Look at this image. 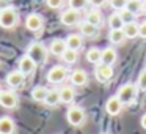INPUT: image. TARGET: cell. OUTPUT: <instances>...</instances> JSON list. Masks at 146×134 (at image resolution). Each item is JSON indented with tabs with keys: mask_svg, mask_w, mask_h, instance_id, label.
<instances>
[{
	"mask_svg": "<svg viewBox=\"0 0 146 134\" xmlns=\"http://www.w3.org/2000/svg\"><path fill=\"white\" fill-rule=\"evenodd\" d=\"M137 92H138V87L135 85V84H124L123 87H119V90H118V98L121 99V103L123 104H130V103L135 101L137 98Z\"/></svg>",
	"mask_w": 146,
	"mask_h": 134,
	"instance_id": "1",
	"label": "cell"
},
{
	"mask_svg": "<svg viewBox=\"0 0 146 134\" xmlns=\"http://www.w3.org/2000/svg\"><path fill=\"white\" fill-rule=\"evenodd\" d=\"M17 24V13L13 7L0 10V27L3 29H13Z\"/></svg>",
	"mask_w": 146,
	"mask_h": 134,
	"instance_id": "2",
	"label": "cell"
},
{
	"mask_svg": "<svg viewBox=\"0 0 146 134\" xmlns=\"http://www.w3.org/2000/svg\"><path fill=\"white\" fill-rule=\"evenodd\" d=\"M27 55H30L36 63H44L47 60V49L42 43H32L27 49Z\"/></svg>",
	"mask_w": 146,
	"mask_h": 134,
	"instance_id": "3",
	"label": "cell"
},
{
	"mask_svg": "<svg viewBox=\"0 0 146 134\" xmlns=\"http://www.w3.org/2000/svg\"><path fill=\"white\" fill-rule=\"evenodd\" d=\"M66 118H68V123L72 125V126H80V125L85 121L86 115H85V111L79 106H72V107L68 109L66 112Z\"/></svg>",
	"mask_w": 146,
	"mask_h": 134,
	"instance_id": "4",
	"label": "cell"
},
{
	"mask_svg": "<svg viewBox=\"0 0 146 134\" xmlns=\"http://www.w3.org/2000/svg\"><path fill=\"white\" fill-rule=\"evenodd\" d=\"M61 24L66 27H74V25H79L80 24V11L79 10H74V8H69V10L63 11L60 17Z\"/></svg>",
	"mask_w": 146,
	"mask_h": 134,
	"instance_id": "5",
	"label": "cell"
},
{
	"mask_svg": "<svg viewBox=\"0 0 146 134\" xmlns=\"http://www.w3.org/2000/svg\"><path fill=\"white\" fill-rule=\"evenodd\" d=\"M66 77H68V70L64 66H61V65L50 68L47 73V80L50 84H61Z\"/></svg>",
	"mask_w": 146,
	"mask_h": 134,
	"instance_id": "6",
	"label": "cell"
},
{
	"mask_svg": "<svg viewBox=\"0 0 146 134\" xmlns=\"http://www.w3.org/2000/svg\"><path fill=\"white\" fill-rule=\"evenodd\" d=\"M0 106L5 109H14L17 106V95L13 90H0Z\"/></svg>",
	"mask_w": 146,
	"mask_h": 134,
	"instance_id": "7",
	"label": "cell"
},
{
	"mask_svg": "<svg viewBox=\"0 0 146 134\" xmlns=\"http://www.w3.org/2000/svg\"><path fill=\"white\" fill-rule=\"evenodd\" d=\"M94 76L99 82H107V80H110L113 77V68H111V65L99 63V65H96Z\"/></svg>",
	"mask_w": 146,
	"mask_h": 134,
	"instance_id": "8",
	"label": "cell"
},
{
	"mask_svg": "<svg viewBox=\"0 0 146 134\" xmlns=\"http://www.w3.org/2000/svg\"><path fill=\"white\" fill-rule=\"evenodd\" d=\"M36 65H38V63H36L30 55L25 54L24 57H21V60H19V71H21V73H24L25 76H30V74L35 73Z\"/></svg>",
	"mask_w": 146,
	"mask_h": 134,
	"instance_id": "9",
	"label": "cell"
},
{
	"mask_svg": "<svg viewBox=\"0 0 146 134\" xmlns=\"http://www.w3.org/2000/svg\"><path fill=\"white\" fill-rule=\"evenodd\" d=\"M42 25H44V19H42L39 14L32 13V14H29V16H27L25 27L29 30H32V32H39V30L42 29Z\"/></svg>",
	"mask_w": 146,
	"mask_h": 134,
	"instance_id": "10",
	"label": "cell"
},
{
	"mask_svg": "<svg viewBox=\"0 0 146 134\" xmlns=\"http://www.w3.org/2000/svg\"><path fill=\"white\" fill-rule=\"evenodd\" d=\"M24 82H25V74L21 73L19 70H17V71H11V73L7 76V84L10 87H13V88L22 87Z\"/></svg>",
	"mask_w": 146,
	"mask_h": 134,
	"instance_id": "11",
	"label": "cell"
},
{
	"mask_svg": "<svg viewBox=\"0 0 146 134\" xmlns=\"http://www.w3.org/2000/svg\"><path fill=\"white\" fill-rule=\"evenodd\" d=\"M121 109H123V103H121V99L118 96L108 98L107 104H105V111H107L108 115H118L121 112Z\"/></svg>",
	"mask_w": 146,
	"mask_h": 134,
	"instance_id": "12",
	"label": "cell"
},
{
	"mask_svg": "<svg viewBox=\"0 0 146 134\" xmlns=\"http://www.w3.org/2000/svg\"><path fill=\"white\" fill-rule=\"evenodd\" d=\"M68 44H66V40H60V38H55L54 41L50 43V52L57 57H61V55L66 52Z\"/></svg>",
	"mask_w": 146,
	"mask_h": 134,
	"instance_id": "13",
	"label": "cell"
},
{
	"mask_svg": "<svg viewBox=\"0 0 146 134\" xmlns=\"http://www.w3.org/2000/svg\"><path fill=\"white\" fill-rule=\"evenodd\" d=\"M14 129H16V125L10 117L0 118V134H13Z\"/></svg>",
	"mask_w": 146,
	"mask_h": 134,
	"instance_id": "14",
	"label": "cell"
},
{
	"mask_svg": "<svg viewBox=\"0 0 146 134\" xmlns=\"http://www.w3.org/2000/svg\"><path fill=\"white\" fill-rule=\"evenodd\" d=\"M71 82H72L74 85H77V87H82V85H85V84L88 82V76H86V73L83 70H76L72 74H71Z\"/></svg>",
	"mask_w": 146,
	"mask_h": 134,
	"instance_id": "15",
	"label": "cell"
},
{
	"mask_svg": "<svg viewBox=\"0 0 146 134\" xmlns=\"http://www.w3.org/2000/svg\"><path fill=\"white\" fill-rule=\"evenodd\" d=\"M74 98H76V90H74L72 87H63V88L60 90L61 103H64V104H71V103L74 101Z\"/></svg>",
	"mask_w": 146,
	"mask_h": 134,
	"instance_id": "16",
	"label": "cell"
},
{
	"mask_svg": "<svg viewBox=\"0 0 146 134\" xmlns=\"http://www.w3.org/2000/svg\"><path fill=\"white\" fill-rule=\"evenodd\" d=\"M98 32H99V27H96V25H93V24H90V22H82L80 24V33H82L83 36H88V38H93V36H96L98 35Z\"/></svg>",
	"mask_w": 146,
	"mask_h": 134,
	"instance_id": "17",
	"label": "cell"
},
{
	"mask_svg": "<svg viewBox=\"0 0 146 134\" xmlns=\"http://www.w3.org/2000/svg\"><path fill=\"white\" fill-rule=\"evenodd\" d=\"M118 58V54L115 51V48H105L102 51V63L105 65H113Z\"/></svg>",
	"mask_w": 146,
	"mask_h": 134,
	"instance_id": "18",
	"label": "cell"
},
{
	"mask_svg": "<svg viewBox=\"0 0 146 134\" xmlns=\"http://www.w3.org/2000/svg\"><path fill=\"white\" fill-rule=\"evenodd\" d=\"M123 32H124V35H126V38H137V36H138V32H140V25L135 21H133V22H129V24H124Z\"/></svg>",
	"mask_w": 146,
	"mask_h": 134,
	"instance_id": "19",
	"label": "cell"
},
{
	"mask_svg": "<svg viewBox=\"0 0 146 134\" xmlns=\"http://www.w3.org/2000/svg\"><path fill=\"white\" fill-rule=\"evenodd\" d=\"M86 60L93 65H99L102 63V51L98 48H91L88 52H86Z\"/></svg>",
	"mask_w": 146,
	"mask_h": 134,
	"instance_id": "20",
	"label": "cell"
},
{
	"mask_svg": "<svg viewBox=\"0 0 146 134\" xmlns=\"http://www.w3.org/2000/svg\"><path fill=\"white\" fill-rule=\"evenodd\" d=\"M85 21H86V22H90V24H93V25H96V27H101L102 22H104V17H102L101 11L91 10L88 14H86V19Z\"/></svg>",
	"mask_w": 146,
	"mask_h": 134,
	"instance_id": "21",
	"label": "cell"
},
{
	"mask_svg": "<svg viewBox=\"0 0 146 134\" xmlns=\"http://www.w3.org/2000/svg\"><path fill=\"white\" fill-rule=\"evenodd\" d=\"M66 44L69 49H74V51H79L80 48H82L83 44V40H82V35H77V33H74V35H69L66 38Z\"/></svg>",
	"mask_w": 146,
	"mask_h": 134,
	"instance_id": "22",
	"label": "cell"
},
{
	"mask_svg": "<svg viewBox=\"0 0 146 134\" xmlns=\"http://www.w3.org/2000/svg\"><path fill=\"white\" fill-rule=\"evenodd\" d=\"M108 40H110L111 44H121V43L126 40V35H124L123 29H115V30H110Z\"/></svg>",
	"mask_w": 146,
	"mask_h": 134,
	"instance_id": "23",
	"label": "cell"
},
{
	"mask_svg": "<svg viewBox=\"0 0 146 134\" xmlns=\"http://www.w3.org/2000/svg\"><path fill=\"white\" fill-rule=\"evenodd\" d=\"M47 93H49V90L46 88V87L38 85V87H35V88L32 90V98L35 99V101H38V103H44Z\"/></svg>",
	"mask_w": 146,
	"mask_h": 134,
	"instance_id": "24",
	"label": "cell"
},
{
	"mask_svg": "<svg viewBox=\"0 0 146 134\" xmlns=\"http://www.w3.org/2000/svg\"><path fill=\"white\" fill-rule=\"evenodd\" d=\"M46 104L47 106H57L58 103H61V99H60V92L58 90H49V93H47V96H46Z\"/></svg>",
	"mask_w": 146,
	"mask_h": 134,
	"instance_id": "25",
	"label": "cell"
},
{
	"mask_svg": "<svg viewBox=\"0 0 146 134\" xmlns=\"http://www.w3.org/2000/svg\"><path fill=\"white\" fill-rule=\"evenodd\" d=\"M126 10H129L130 13H133L135 16H137V14H140L143 11V0H129V2H127Z\"/></svg>",
	"mask_w": 146,
	"mask_h": 134,
	"instance_id": "26",
	"label": "cell"
},
{
	"mask_svg": "<svg viewBox=\"0 0 146 134\" xmlns=\"http://www.w3.org/2000/svg\"><path fill=\"white\" fill-rule=\"evenodd\" d=\"M108 25H110L111 30H115V29H123V27H124V21L121 19L119 13H113L110 17H108Z\"/></svg>",
	"mask_w": 146,
	"mask_h": 134,
	"instance_id": "27",
	"label": "cell"
},
{
	"mask_svg": "<svg viewBox=\"0 0 146 134\" xmlns=\"http://www.w3.org/2000/svg\"><path fill=\"white\" fill-rule=\"evenodd\" d=\"M61 57H63V60L66 62L68 65H72V63H76V62H77V58H79V54H77V51H74V49H69V48H68L66 52H64Z\"/></svg>",
	"mask_w": 146,
	"mask_h": 134,
	"instance_id": "28",
	"label": "cell"
},
{
	"mask_svg": "<svg viewBox=\"0 0 146 134\" xmlns=\"http://www.w3.org/2000/svg\"><path fill=\"white\" fill-rule=\"evenodd\" d=\"M119 16H121V19L124 21V24H129V22H133L135 21V14L133 13H130L129 10H121V13H119Z\"/></svg>",
	"mask_w": 146,
	"mask_h": 134,
	"instance_id": "29",
	"label": "cell"
},
{
	"mask_svg": "<svg viewBox=\"0 0 146 134\" xmlns=\"http://www.w3.org/2000/svg\"><path fill=\"white\" fill-rule=\"evenodd\" d=\"M90 0H69V8H74V10H83L86 7Z\"/></svg>",
	"mask_w": 146,
	"mask_h": 134,
	"instance_id": "30",
	"label": "cell"
},
{
	"mask_svg": "<svg viewBox=\"0 0 146 134\" xmlns=\"http://www.w3.org/2000/svg\"><path fill=\"white\" fill-rule=\"evenodd\" d=\"M127 2H129V0H110V5H111L113 10L121 11V10H124V8L127 7Z\"/></svg>",
	"mask_w": 146,
	"mask_h": 134,
	"instance_id": "31",
	"label": "cell"
},
{
	"mask_svg": "<svg viewBox=\"0 0 146 134\" xmlns=\"http://www.w3.org/2000/svg\"><path fill=\"white\" fill-rule=\"evenodd\" d=\"M137 87H138L140 90H146V70L140 73L138 80H137Z\"/></svg>",
	"mask_w": 146,
	"mask_h": 134,
	"instance_id": "32",
	"label": "cell"
},
{
	"mask_svg": "<svg viewBox=\"0 0 146 134\" xmlns=\"http://www.w3.org/2000/svg\"><path fill=\"white\" fill-rule=\"evenodd\" d=\"M64 0H46V3H47L49 8H54V10H57V8H60L61 5H63Z\"/></svg>",
	"mask_w": 146,
	"mask_h": 134,
	"instance_id": "33",
	"label": "cell"
},
{
	"mask_svg": "<svg viewBox=\"0 0 146 134\" xmlns=\"http://www.w3.org/2000/svg\"><path fill=\"white\" fill-rule=\"evenodd\" d=\"M138 36H141V38H146V21H145V22L140 24V32H138Z\"/></svg>",
	"mask_w": 146,
	"mask_h": 134,
	"instance_id": "34",
	"label": "cell"
},
{
	"mask_svg": "<svg viewBox=\"0 0 146 134\" xmlns=\"http://www.w3.org/2000/svg\"><path fill=\"white\" fill-rule=\"evenodd\" d=\"M105 2H107V0H90V3L94 8H99V7H102V5H105Z\"/></svg>",
	"mask_w": 146,
	"mask_h": 134,
	"instance_id": "35",
	"label": "cell"
},
{
	"mask_svg": "<svg viewBox=\"0 0 146 134\" xmlns=\"http://www.w3.org/2000/svg\"><path fill=\"white\" fill-rule=\"evenodd\" d=\"M10 7V0H0V10Z\"/></svg>",
	"mask_w": 146,
	"mask_h": 134,
	"instance_id": "36",
	"label": "cell"
},
{
	"mask_svg": "<svg viewBox=\"0 0 146 134\" xmlns=\"http://www.w3.org/2000/svg\"><path fill=\"white\" fill-rule=\"evenodd\" d=\"M140 121H141V126H143V128H145V129H146V114H145V115H143V117H141V120H140Z\"/></svg>",
	"mask_w": 146,
	"mask_h": 134,
	"instance_id": "37",
	"label": "cell"
},
{
	"mask_svg": "<svg viewBox=\"0 0 146 134\" xmlns=\"http://www.w3.org/2000/svg\"><path fill=\"white\" fill-rule=\"evenodd\" d=\"M143 11H146V0H143Z\"/></svg>",
	"mask_w": 146,
	"mask_h": 134,
	"instance_id": "38",
	"label": "cell"
}]
</instances>
